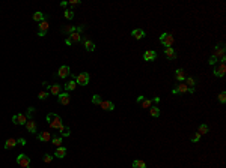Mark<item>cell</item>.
<instances>
[{
  "label": "cell",
  "mask_w": 226,
  "mask_h": 168,
  "mask_svg": "<svg viewBox=\"0 0 226 168\" xmlns=\"http://www.w3.org/2000/svg\"><path fill=\"white\" fill-rule=\"evenodd\" d=\"M45 119H47V123H48V126L51 129H60L63 126V122H62L60 116H57L56 113H48Z\"/></svg>",
  "instance_id": "6da1fadb"
},
{
  "label": "cell",
  "mask_w": 226,
  "mask_h": 168,
  "mask_svg": "<svg viewBox=\"0 0 226 168\" xmlns=\"http://www.w3.org/2000/svg\"><path fill=\"white\" fill-rule=\"evenodd\" d=\"M89 74L88 72H80L79 75L76 77V83L77 86H88L89 84Z\"/></svg>",
  "instance_id": "7a4b0ae2"
},
{
  "label": "cell",
  "mask_w": 226,
  "mask_h": 168,
  "mask_svg": "<svg viewBox=\"0 0 226 168\" xmlns=\"http://www.w3.org/2000/svg\"><path fill=\"white\" fill-rule=\"evenodd\" d=\"M17 164L23 168H29L30 167V158L26 156L24 153H20V155L17 156Z\"/></svg>",
  "instance_id": "3957f363"
},
{
  "label": "cell",
  "mask_w": 226,
  "mask_h": 168,
  "mask_svg": "<svg viewBox=\"0 0 226 168\" xmlns=\"http://www.w3.org/2000/svg\"><path fill=\"white\" fill-rule=\"evenodd\" d=\"M27 122V116L23 114V113H17L12 116V123L14 125H26Z\"/></svg>",
  "instance_id": "277c9868"
},
{
  "label": "cell",
  "mask_w": 226,
  "mask_h": 168,
  "mask_svg": "<svg viewBox=\"0 0 226 168\" xmlns=\"http://www.w3.org/2000/svg\"><path fill=\"white\" fill-rule=\"evenodd\" d=\"M160 42L164 45L166 48H170L172 44H173V36L169 35V33H163L161 36H160Z\"/></svg>",
  "instance_id": "5b68a950"
},
{
  "label": "cell",
  "mask_w": 226,
  "mask_h": 168,
  "mask_svg": "<svg viewBox=\"0 0 226 168\" xmlns=\"http://www.w3.org/2000/svg\"><path fill=\"white\" fill-rule=\"evenodd\" d=\"M172 93H173V95H176V93H194V90L189 89V87L185 86V83H180L175 89L172 90Z\"/></svg>",
  "instance_id": "8992f818"
},
{
  "label": "cell",
  "mask_w": 226,
  "mask_h": 168,
  "mask_svg": "<svg viewBox=\"0 0 226 168\" xmlns=\"http://www.w3.org/2000/svg\"><path fill=\"white\" fill-rule=\"evenodd\" d=\"M69 101H71V96H69L68 92H60V95L57 96V102H59L60 105H68Z\"/></svg>",
  "instance_id": "52a82bcc"
},
{
  "label": "cell",
  "mask_w": 226,
  "mask_h": 168,
  "mask_svg": "<svg viewBox=\"0 0 226 168\" xmlns=\"http://www.w3.org/2000/svg\"><path fill=\"white\" fill-rule=\"evenodd\" d=\"M26 129L30 132V134H36V122L33 119H27L26 122Z\"/></svg>",
  "instance_id": "ba28073f"
},
{
  "label": "cell",
  "mask_w": 226,
  "mask_h": 168,
  "mask_svg": "<svg viewBox=\"0 0 226 168\" xmlns=\"http://www.w3.org/2000/svg\"><path fill=\"white\" fill-rule=\"evenodd\" d=\"M225 72H226V66L225 63H220V66L219 68H214V74L215 77H219V78H222V77H225Z\"/></svg>",
  "instance_id": "9c48e42d"
},
{
  "label": "cell",
  "mask_w": 226,
  "mask_h": 168,
  "mask_svg": "<svg viewBox=\"0 0 226 168\" xmlns=\"http://www.w3.org/2000/svg\"><path fill=\"white\" fill-rule=\"evenodd\" d=\"M38 27H39V36H45L47 30H48V27H50V24H48L47 20H44V21H41L39 24H38Z\"/></svg>",
  "instance_id": "30bf717a"
},
{
  "label": "cell",
  "mask_w": 226,
  "mask_h": 168,
  "mask_svg": "<svg viewBox=\"0 0 226 168\" xmlns=\"http://www.w3.org/2000/svg\"><path fill=\"white\" fill-rule=\"evenodd\" d=\"M68 39H69L71 45H72V44H77V42H80V41H81V33H80V32H74V33L68 35Z\"/></svg>",
  "instance_id": "8fae6325"
},
{
  "label": "cell",
  "mask_w": 226,
  "mask_h": 168,
  "mask_svg": "<svg viewBox=\"0 0 226 168\" xmlns=\"http://www.w3.org/2000/svg\"><path fill=\"white\" fill-rule=\"evenodd\" d=\"M69 74H71V72H69V66H67V65L60 66L59 68V71H57V75H59L60 78H67Z\"/></svg>",
  "instance_id": "7c38bea8"
},
{
  "label": "cell",
  "mask_w": 226,
  "mask_h": 168,
  "mask_svg": "<svg viewBox=\"0 0 226 168\" xmlns=\"http://www.w3.org/2000/svg\"><path fill=\"white\" fill-rule=\"evenodd\" d=\"M213 56L217 57V60H219V59H222V57H225V48H223V44L215 47V48H214V54H213Z\"/></svg>",
  "instance_id": "4fadbf2b"
},
{
  "label": "cell",
  "mask_w": 226,
  "mask_h": 168,
  "mask_svg": "<svg viewBox=\"0 0 226 168\" xmlns=\"http://www.w3.org/2000/svg\"><path fill=\"white\" fill-rule=\"evenodd\" d=\"M143 59H145L146 62H152V60L157 59V53H155L154 50H148V51H145V54H143Z\"/></svg>",
  "instance_id": "5bb4252c"
},
{
  "label": "cell",
  "mask_w": 226,
  "mask_h": 168,
  "mask_svg": "<svg viewBox=\"0 0 226 168\" xmlns=\"http://www.w3.org/2000/svg\"><path fill=\"white\" fill-rule=\"evenodd\" d=\"M83 45H85V48H86L89 53H92V51L95 50V44H93V41H90L89 38H85V39H83Z\"/></svg>",
  "instance_id": "9a60e30c"
},
{
  "label": "cell",
  "mask_w": 226,
  "mask_h": 168,
  "mask_svg": "<svg viewBox=\"0 0 226 168\" xmlns=\"http://www.w3.org/2000/svg\"><path fill=\"white\" fill-rule=\"evenodd\" d=\"M100 107H101L102 110H106V111H113L115 110V104L110 101H101Z\"/></svg>",
  "instance_id": "2e32d148"
},
{
  "label": "cell",
  "mask_w": 226,
  "mask_h": 168,
  "mask_svg": "<svg viewBox=\"0 0 226 168\" xmlns=\"http://www.w3.org/2000/svg\"><path fill=\"white\" fill-rule=\"evenodd\" d=\"M175 78H176V81H180V83H184V80L187 78L184 69H176V72H175Z\"/></svg>",
  "instance_id": "e0dca14e"
},
{
  "label": "cell",
  "mask_w": 226,
  "mask_h": 168,
  "mask_svg": "<svg viewBox=\"0 0 226 168\" xmlns=\"http://www.w3.org/2000/svg\"><path fill=\"white\" fill-rule=\"evenodd\" d=\"M67 153H68L67 149L60 146V147H57V149H56V152H54V156H56V158H60V159H62V158L67 156Z\"/></svg>",
  "instance_id": "ac0fdd59"
},
{
  "label": "cell",
  "mask_w": 226,
  "mask_h": 168,
  "mask_svg": "<svg viewBox=\"0 0 226 168\" xmlns=\"http://www.w3.org/2000/svg\"><path fill=\"white\" fill-rule=\"evenodd\" d=\"M15 146H17V140H15V138H8V140L5 141V149H6V150H11V149H14Z\"/></svg>",
  "instance_id": "d6986e66"
},
{
  "label": "cell",
  "mask_w": 226,
  "mask_h": 168,
  "mask_svg": "<svg viewBox=\"0 0 226 168\" xmlns=\"http://www.w3.org/2000/svg\"><path fill=\"white\" fill-rule=\"evenodd\" d=\"M48 92H50L51 95H54V96H59V95H60V84H51L50 89H48Z\"/></svg>",
  "instance_id": "ffe728a7"
},
{
  "label": "cell",
  "mask_w": 226,
  "mask_h": 168,
  "mask_svg": "<svg viewBox=\"0 0 226 168\" xmlns=\"http://www.w3.org/2000/svg\"><path fill=\"white\" fill-rule=\"evenodd\" d=\"M131 36H134L136 39H142V38L145 36V30H143V29H134V30L131 32Z\"/></svg>",
  "instance_id": "44dd1931"
},
{
  "label": "cell",
  "mask_w": 226,
  "mask_h": 168,
  "mask_svg": "<svg viewBox=\"0 0 226 168\" xmlns=\"http://www.w3.org/2000/svg\"><path fill=\"white\" fill-rule=\"evenodd\" d=\"M164 56L167 57V59H176V53H175V50L170 47V48H164Z\"/></svg>",
  "instance_id": "7402d4cb"
},
{
  "label": "cell",
  "mask_w": 226,
  "mask_h": 168,
  "mask_svg": "<svg viewBox=\"0 0 226 168\" xmlns=\"http://www.w3.org/2000/svg\"><path fill=\"white\" fill-rule=\"evenodd\" d=\"M38 140L39 141H50L51 140V134L50 132H39L38 134Z\"/></svg>",
  "instance_id": "603a6c76"
},
{
  "label": "cell",
  "mask_w": 226,
  "mask_h": 168,
  "mask_svg": "<svg viewBox=\"0 0 226 168\" xmlns=\"http://www.w3.org/2000/svg\"><path fill=\"white\" fill-rule=\"evenodd\" d=\"M133 168H146V164L142 159H134L133 161Z\"/></svg>",
  "instance_id": "cb8c5ba5"
},
{
  "label": "cell",
  "mask_w": 226,
  "mask_h": 168,
  "mask_svg": "<svg viewBox=\"0 0 226 168\" xmlns=\"http://www.w3.org/2000/svg\"><path fill=\"white\" fill-rule=\"evenodd\" d=\"M76 87H77L76 80H71V81H68L67 84H65V90H67V92H71V90H74Z\"/></svg>",
  "instance_id": "d4e9b609"
},
{
  "label": "cell",
  "mask_w": 226,
  "mask_h": 168,
  "mask_svg": "<svg viewBox=\"0 0 226 168\" xmlns=\"http://www.w3.org/2000/svg\"><path fill=\"white\" fill-rule=\"evenodd\" d=\"M33 20L36 23H41V21H44V20H45V15L42 14V12H35V14H33Z\"/></svg>",
  "instance_id": "484cf974"
},
{
  "label": "cell",
  "mask_w": 226,
  "mask_h": 168,
  "mask_svg": "<svg viewBox=\"0 0 226 168\" xmlns=\"http://www.w3.org/2000/svg\"><path fill=\"white\" fill-rule=\"evenodd\" d=\"M185 81V86L189 87V89H192V90H194V84H196V81L192 78V77H189V78H185L184 80Z\"/></svg>",
  "instance_id": "4316f807"
},
{
  "label": "cell",
  "mask_w": 226,
  "mask_h": 168,
  "mask_svg": "<svg viewBox=\"0 0 226 168\" xmlns=\"http://www.w3.org/2000/svg\"><path fill=\"white\" fill-rule=\"evenodd\" d=\"M59 131H60V137H69V134H71L69 128H68V126H65V125H63V126H62Z\"/></svg>",
  "instance_id": "83f0119b"
},
{
  "label": "cell",
  "mask_w": 226,
  "mask_h": 168,
  "mask_svg": "<svg viewBox=\"0 0 226 168\" xmlns=\"http://www.w3.org/2000/svg\"><path fill=\"white\" fill-rule=\"evenodd\" d=\"M51 143H53L54 146L60 147V144H62V137H60V135H56V137H51Z\"/></svg>",
  "instance_id": "f1b7e54d"
},
{
  "label": "cell",
  "mask_w": 226,
  "mask_h": 168,
  "mask_svg": "<svg viewBox=\"0 0 226 168\" xmlns=\"http://www.w3.org/2000/svg\"><path fill=\"white\" fill-rule=\"evenodd\" d=\"M149 114H151L152 117H158V116H160V110H158V107H151V108H149Z\"/></svg>",
  "instance_id": "f546056e"
},
{
  "label": "cell",
  "mask_w": 226,
  "mask_h": 168,
  "mask_svg": "<svg viewBox=\"0 0 226 168\" xmlns=\"http://www.w3.org/2000/svg\"><path fill=\"white\" fill-rule=\"evenodd\" d=\"M208 132V126L205 123H202L201 126H199V129H198V134H201V135H205Z\"/></svg>",
  "instance_id": "4dcf8cb0"
},
{
  "label": "cell",
  "mask_w": 226,
  "mask_h": 168,
  "mask_svg": "<svg viewBox=\"0 0 226 168\" xmlns=\"http://www.w3.org/2000/svg\"><path fill=\"white\" fill-rule=\"evenodd\" d=\"M101 96H100V95H93V96H92V104H93V105H100V104H101Z\"/></svg>",
  "instance_id": "1f68e13d"
},
{
  "label": "cell",
  "mask_w": 226,
  "mask_h": 168,
  "mask_svg": "<svg viewBox=\"0 0 226 168\" xmlns=\"http://www.w3.org/2000/svg\"><path fill=\"white\" fill-rule=\"evenodd\" d=\"M140 105H142V108H151V107H152V101H149V99H143V101L140 102Z\"/></svg>",
  "instance_id": "d6a6232c"
},
{
  "label": "cell",
  "mask_w": 226,
  "mask_h": 168,
  "mask_svg": "<svg viewBox=\"0 0 226 168\" xmlns=\"http://www.w3.org/2000/svg\"><path fill=\"white\" fill-rule=\"evenodd\" d=\"M65 18H67V20H72V18H74V12L71 11V9H67V11H65Z\"/></svg>",
  "instance_id": "836d02e7"
},
{
  "label": "cell",
  "mask_w": 226,
  "mask_h": 168,
  "mask_svg": "<svg viewBox=\"0 0 226 168\" xmlns=\"http://www.w3.org/2000/svg\"><path fill=\"white\" fill-rule=\"evenodd\" d=\"M219 101L222 102V104H225V102H226V93H225V92H222V93L219 95Z\"/></svg>",
  "instance_id": "e575fe53"
},
{
  "label": "cell",
  "mask_w": 226,
  "mask_h": 168,
  "mask_svg": "<svg viewBox=\"0 0 226 168\" xmlns=\"http://www.w3.org/2000/svg\"><path fill=\"white\" fill-rule=\"evenodd\" d=\"M47 96H48V92H41V93L38 95V98H39L41 101H44V99L47 98Z\"/></svg>",
  "instance_id": "d590c367"
},
{
  "label": "cell",
  "mask_w": 226,
  "mask_h": 168,
  "mask_svg": "<svg viewBox=\"0 0 226 168\" xmlns=\"http://www.w3.org/2000/svg\"><path fill=\"white\" fill-rule=\"evenodd\" d=\"M51 161H53V156H51V155H48V153H47V155H44V162L50 164Z\"/></svg>",
  "instance_id": "8d00e7d4"
},
{
  "label": "cell",
  "mask_w": 226,
  "mask_h": 168,
  "mask_svg": "<svg viewBox=\"0 0 226 168\" xmlns=\"http://www.w3.org/2000/svg\"><path fill=\"white\" fill-rule=\"evenodd\" d=\"M199 140H201V134H198V132H196V134L192 137V141H193V143H198Z\"/></svg>",
  "instance_id": "74e56055"
},
{
  "label": "cell",
  "mask_w": 226,
  "mask_h": 168,
  "mask_svg": "<svg viewBox=\"0 0 226 168\" xmlns=\"http://www.w3.org/2000/svg\"><path fill=\"white\" fill-rule=\"evenodd\" d=\"M208 62H210V65H215V62H217V57L211 56V57H210V60H208Z\"/></svg>",
  "instance_id": "f35d334b"
},
{
  "label": "cell",
  "mask_w": 226,
  "mask_h": 168,
  "mask_svg": "<svg viewBox=\"0 0 226 168\" xmlns=\"http://www.w3.org/2000/svg\"><path fill=\"white\" fill-rule=\"evenodd\" d=\"M17 143H20L21 146H26V144H27V141H26L24 138H18V140H17Z\"/></svg>",
  "instance_id": "ab89813d"
},
{
  "label": "cell",
  "mask_w": 226,
  "mask_h": 168,
  "mask_svg": "<svg viewBox=\"0 0 226 168\" xmlns=\"http://www.w3.org/2000/svg\"><path fill=\"white\" fill-rule=\"evenodd\" d=\"M69 5H71V6H77V5H80V2H79V0H74V2L71 0V2H69Z\"/></svg>",
  "instance_id": "60d3db41"
},
{
  "label": "cell",
  "mask_w": 226,
  "mask_h": 168,
  "mask_svg": "<svg viewBox=\"0 0 226 168\" xmlns=\"http://www.w3.org/2000/svg\"><path fill=\"white\" fill-rule=\"evenodd\" d=\"M143 99H145V98H143V96H137V102H139V104H140V102L143 101Z\"/></svg>",
  "instance_id": "b9f144b4"
},
{
  "label": "cell",
  "mask_w": 226,
  "mask_h": 168,
  "mask_svg": "<svg viewBox=\"0 0 226 168\" xmlns=\"http://www.w3.org/2000/svg\"><path fill=\"white\" fill-rule=\"evenodd\" d=\"M152 101L155 102V104H158V102H160V98H158V96H155V98H154V99H152Z\"/></svg>",
  "instance_id": "7bdbcfd3"
}]
</instances>
